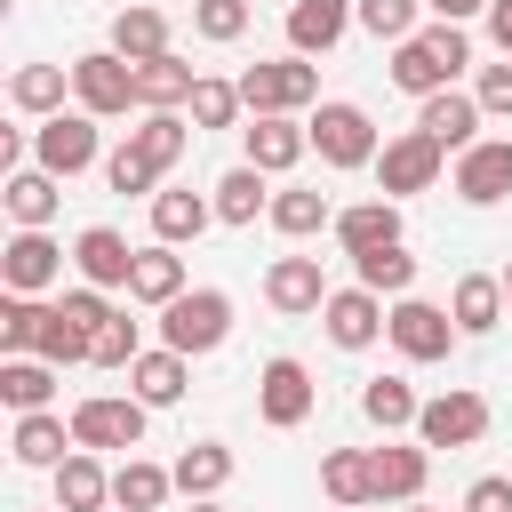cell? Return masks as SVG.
I'll list each match as a JSON object with an SVG mask.
<instances>
[{
  "instance_id": "obj_8",
  "label": "cell",
  "mask_w": 512,
  "mask_h": 512,
  "mask_svg": "<svg viewBox=\"0 0 512 512\" xmlns=\"http://www.w3.org/2000/svg\"><path fill=\"white\" fill-rule=\"evenodd\" d=\"M144 416H152V408H144L136 392H88V400L72 408V440L96 448V456H104V448H144Z\"/></svg>"
},
{
  "instance_id": "obj_6",
  "label": "cell",
  "mask_w": 512,
  "mask_h": 512,
  "mask_svg": "<svg viewBox=\"0 0 512 512\" xmlns=\"http://www.w3.org/2000/svg\"><path fill=\"white\" fill-rule=\"evenodd\" d=\"M440 176H448V152H440L424 128H400V136H384V152H376V192H384V200L432 192Z\"/></svg>"
},
{
  "instance_id": "obj_49",
  "label": "cell",
  "mask_w": 512,
  "mask_h": 512,
  "mask_svg": "<svg viewBox=\"0 0 512 512\" xmlns=\"http://www.w3.org/2000/svg\"><path fill=\"white\" fill-rule=\"evenodd\" d=\"M464 512H512V480H504V472L472 480V488H464Z\"/></svg>"
},
{
  "instance_id": "obj_18",
  "label": "cell",
  "mask_w": 512,
  "mask_h": 512,
  "mask_svg": "<svg viewBox=\"0 0 512 512\" xmlns=\"http://www.w3.org/2000/svg\"><path fill=\"white\" fill-rule=\"evenodd\" d=\"M0 208H8L24 232H48L56 208H64V176H48V168H8V176H0Z\"/></svg>"
},
{
  "instance_id": "obj_23",
  "label": "cell",
  "mask_w": 512,
  "mask_h": 512,
  "mask_svg": "<svg viewBox=\"0 0 512 512\" xmlns=\"http://www.w3.org/2000/svg\"><path fill=\"white\" fill-rule=\"evenodd\" d=\"M192 88H200V72H192L176 48L136 64V104H144V112H184V104H192Z\"/></svg>"
},
{
  "instance_id": "obj_5",
  "label": "cell",
  "mask_w": 512,
  "mask_h": 512,
  "mask_svg": "<svg viewBox=\"0 0 512 512\" xmlns=\"http://www.w3.org/2000/svg\"><path fill=\"white\" fill-rule=\"evenodd\" d=\"M104 160V128H96V112H48L40 128H32V168H48V176H80V168H96Z\"/></svg>"
},
{
  "instance_id": "obj_15",
  "label": "cell",
  "mask_w": 512,
  "mask_h": 512,
  "mask_svg": "<svg viewBox=\"0 0 512 512\" xmlns=\"http://www.w3.org/2000/svg\"><path fill=\"white\" fill-rule=\"evenodd\" d=\"M368 472H376V504H416L424 480H432V448L424 440H384V448H368Z\"/></svg>"
},
{
  "instance_id": "obj_4",
  "label": "cell",
  "mask_w": 512,
  "mask_h": 512,
  "mask_svg": "<svg viewBox=\"0 0 512 512\" xmlns=\"http://www.w3.org/2000/svg\"><path fill=\"white\" fill-rule=\"evenodd\" d=\"M304 128H312V152L328 160V168H376V120L360 112V104H344V96H328V104H312L304 112Z\"/></svg>"
},
{
  "instance_id": "obj_10",
  "label": "cell",
  "mask_w": 512,
  "mask_h": 512,
  "mask_svg": "<svg viewBox=\"0 0 512 512\" xmlns=\"http://www.w3.org/2000/svg\"><path fill=\"white\" fill-rule=\"evenodd\" d=\"M488 400L472 392V384H456V392H440V400H424V416H416V440L424 448H472V440H488Z\"/></svg>"
},
{
  "instance_id": "obj_48",
  "label": "cell",
  "mask_w": 512,
  "mask_h": 512,
  "mask_svg": "<svg viewBox=\"0 0 512 512\" xmlns=\"http://www.w3.org/2000/svg\"><path fill=\"white\" fill-rule=\"evenodd\" d=\"M472 96H480V112H488V120H512V56H504V64H480Z\"/></svg>"
},
{
  "instance_id": "obj_17",
  "label": "cell",
  "mask_w": 512,
  "mask_h": 512,
  "mask_svg": "<svg viewBox=\"0 0 512 512\" xmlns=\"http://www.w3.org/2000/svg\"><path fill=\"white\" fill-rule=\"evenodd\" d=\"M264 304L288 312V320L320 312V304H328V272H320V256H272V272H264Z\"/></svg>"
},
{
  "instance_id": "obj_34",
  "label": "cell",
  "mask_w": 512,
  "mask_h": 512,
  "mask_svg": "<svg viewBox=\"0 0 512 512\" xmlns=\"http://www.w3.org/2000/svg\"><path fill=\"white\" fill-rule=\"evenodd\" d=\"M272 232H288V240H312V232H328L336 224V208H328V192H312V184H288V192H272V216H264Z\"/></svg>"
},
{
  "instance_id": "obj_3",
  "label": "cell",
  "mask_w": 512,
  "mask_h": 512,
  "mask_svg": "<svg viewBox=\"0 0 512 512\" xmlns=\"http://www.w3.org/2000/svg\"><path fill=\"white\" fill-rule=\"evenodd\" d=\"M240 104H248V120L256 112H312L320 104V72H312V56H272V64H248L240 72Z\"/></svg>"
},
{
  "instance_id": "obj_45",
  "label": "cell",
  "mask_w": 512,
  "mask_h": 512,
  "mask_svg": "<svg viewBox=\"0 0 512 512\" xmlns=\"http://www.w3.org/2000/svg\"><path fill=\"white\" fill-rule=\"evenodd\" d=\"M416 8H424V0H352L360 32H376V40H408V32H416Z\"/></svg>"
},
{
  "instance_id": "obj_55",
  "label": "cell",
  "mask_w": 512,
  "mask_h": 512,
  "mask_svg": "<svg viewBox=\"0 0 512 512\" xmlns=\"http://www.w3.org/2000/svg\"><path fill=\"white\" fill-rule=\"evenodd\" d=\"M400 512H424V504H400Z\"/></svg>"
},
{
  "instance_id": "obj_53",
  "label": "cell",
  "mask_w": 512,
  "mask_h": 512,
  "mask_svg": "<svg viewBox=\"0 0 512 512\" xmlns=\"http://www.w3.org/2000/svg\"><path fill=\"white\" fill-rule=\"evenodd\" d=\"M504 304H512V256H504Z\"/></svg>"
},
{
  "instance_id": "obj_26",
  "label": "cell",
  "mask_w": 512,
  "mask_h": 512,
  "mask_svg": "<svg viewBox=\"0 0 512 512\" xmlns=\"http://www.w3.org/2000/svg\"><path fill=\"white\" fill-rule=\"evenodd\" d=\"M208 200H216V224H256V216H272V192H264V168H256V160L224 168V176L208 184Z\"/></svg>"
},
{
  "instance_id": "obj_30",
  "label": "cell",
  "mask_w": 512,
  "mask_h": 512,
  "mask_svg": "<svg viewBox=\"0 0 512 512\" xmlns=\"http://www.w3.org/2000/svg\"><path fill=\"white\" fill-rule=\"evenodd\" d=\"M56 360H40V352H16V360H0V400L16 408V416H32V408H48L56 400Z\"/></svg>"
},
{
  "instance_id": "obj_43",
  "label": "cell",
  "mask_w": 512,
  "mask_h": 512,
  "mask_svg": "<svg viewBox=\"0 0 512 512\" xmlns=\"http://www.w3.org/2000/svg\"><path fill=\"white\" fill-rule=\"evenodd\" d=\"M88 352H96V336H88V328H72V320H64V304H48V328H40V360H56V368H80Z\"/></svg>"
},
{
  "instance_id": "obj_54",
  "label": "cell",
  "mask_w": 512,
  "mask_h": 512,
  "mask_svg": "<svg viewBox=\"0 0 512 512\" xmlns=\"http://www.w3.org/2000/svg\"><path fill=\"white\" fill-rule=\"evenodd\" d=\"M336 512H360V504H336Z\"/></svg>"
},
{
  "instance_id": "obj_19",
  "label": "cell",
  "mask_w": 512,
  "mask_h": 512,
  "mask_svg": "<svg viewBox=\"0 0 512 512\" xmlns=\"http://www.w3.org/2000/svg\"><path fill=\"white\" fill-rule=\"evenodd\" d=\"M72 272H80L88 288H128V272H136V248H128V232H112V224H88V232L72 240Z\"/></svg>"
},
{
  "instance_id": "obj_16",
  "label": "cell",
  "mask_w": 512,
  "mask_h": 512,
  "mask_svg": "<svg viewBox=\"0 0 512 512\" xmlns=\"http://www.w3.org/2000/svg\"><path fill=\"white\" fill-rule=\"evenodd\" d=\"M304 152H312L304 112H256V120H248V160H256L264 176H288Z\"/></svg>"
},
{
  "instance_id": "obj_40",
  "label": "cell",
  "mask_w": 512,
  "mask_h": 512,
  "mask_svg": "<svg viewBox=\"0 0 512 512\" xmlns=\"http://www.w3.org/2000/svg\"><path fill=\"white\" fill-rule=\"evenodd\" d=\"M112 48H120L128 64L168 56V16H160V8H144V0H136V8H120V16H112Z\"/></svg>"
},
{
  "instance_id": "obj_12",
  "label": "cell",
  "mask_w": 512,
  "mask_h": 512,
  "mask_svg": "<svg viewBox=\"0 0 512 512\" xmlns=\"http://www.w3.org/2000/svg\"><path fill=\"white\" fill-rule=\"evenodd\" d=\"M456 200L464 208H496V200H512V136H480L472 152H456Z\"/></svg>"
},
{
  "instance_id": "obj_46",
  "label": "cell",
  "mask_w": 512,
  "mask_h": 512,
  "mask_svg": "<svg viewBox=\"0 0 512 512\" xmlns=\"http://www.w3.org/2000/svg\"><path fill=\"white\" fill-rule=\"evenodd\" d=\"M192 32L216 40V48L240 40V32H248V0H192Z\"/></svg>"
},
{
  "instance_id": "obj_33",
  "label": "cell",
  "mask_w": 512,
  "mask_h": 512,
  "mask_svg": "<svg viewBox=\"0 0 512 512\" xmlns=\"http://www.w3.org/2000/svg\"><path fill=\"white\" fill-rule=\"evenodd\" d=\"M64 88H72V64H16L8 104L32 112V120H48V112H64Z\"/></svg>"
},
{
  "instance_id": "obj_21",
  "label": "cell",
  "mask_w": 512,
  "mask_h": 512,
  "mask_svg": "<svg viewBox=\"0 0 512 512\" xmlns=\"http://www.w3.org/2000/svg\"><path fill=\"white\" fill-rule=\"evenodd\" d=\"M8 448H16V464H32V472H56V464H64L80 440H72V416H56V408H32V416H16Z\"/></svg>"
},
{
  "instance_id": "obj_13",
  "label": "cell",
  "mask_w": 512,
  "mask_h": 512,
  "mask_svg": "<svg viewBox=\"0 0 512 512\" xmlns=\"http://www.w3.org/2000/svg\"><path fill=\"white\" fill-rule=\"evenodd\" d=\"M56 280H64V248H56L48 232H24V224H16V240L0 248V288H8V296H48Z\"/></svg>"
},
{
  "instance_id": "obj_27",
  "label": "cell",
  "mask_w": 512,
  "mask_h": 512,
  "mask_svg": "<svg viewBox=\"0 0 512 512\" xmlns=\"http://www.w3.org/2000/svg\"><path fill=\"white\" fill-rule=\"evenodd\" d=\"M184 296V256L168 248V240H152V248H136V272H128V304H176Z\"/></svg>"
},
{
  "instance_id": "obj_38",
  "label": "cell",
  "mask_w": 512,
  "mask_h": 512,
  "mask_svg": "<svg viewBox=\"0 0 512 512\" xmlns=\"http://www.w3.org/2000/svg\"><path fill=\"white\" fill-rule=\"evenodd\" d=\"M352 272H360V288H376V296H408V288H416V256H408V240L360 248V256H352Z\"/></svg>"
},
{
  "instance_id": "obj_20",
  "label": "cell",
  "mask_w": 512,
  "mask_h": 512,
  "mask_svg": "<svg viewBox=\"0 0 512 512\" xmlns=\"http://www.w3.org/2000/svg\"><path fill=\"white\" fill-rule=\"evenodd\" d=\"M184 384H192V360H184L176 344H152V352H136V360H128V392H136L144 408H176V400H184Z\"/></svg>"
},
{
  "instance_id": "obj_11",
  "label": "cell",
  "mask_w": 512,
  "mask_h": 512,
  "mask_svg": "<svg viewBox=\"0 0 512 512\" xmlns=\"http://www.w3.org/2000/svg\"><path fill=\"white\" fill-rule=\"evenodd\" d=\"M480 120H488V112H480V96H472V88H432V96H416V128H424L448 160L480 144Z\"/></svg>"
},
{
  "instance_id": "obj_14",
  "label": "cell",
  "mask_w": 512,
  "mask_h": 512,
  "mask_svg": "<svg viewBox=\"0 0 512 512\" xmlns=\"http://www.w3.org/2000/svg\"><path fill=\"white\" fill-rule=\"evenodd\" d=\"M384 296L376 288H328V304H320V328H328V344L336 352H368L376 336H384Z\"/></svg>"
},
{
  "instance_id": "obj_29",
  "label": "cell",
  "mask_w": 512,
  "mask_h": 512,
  "mask_svg": "<svg viewBox=\"0 0 512 512\" xmlns=\"http://www.w3.org/2000/svg\"><path fill=\"white\" fill-rule=\"evenodd\" d=\"M336 248L344 256H360V248H384V240H400V200H360V208H336Z\"/></svg>"
},
{
  "instance_id": "obj_31",
  "label": "cell",
  "mask_w": 512,
  "mask_h": 512,
  "mask_svg": "<svg viewBox=\"0 0 512 512\" xmlns=\"http://www.w3.org/2000/svg\"><path fill=\"white\" fill-rule=\"evenodd\" d=\"M192 136H200V128H192V112H144V120L128 128V144H136V152H144L160 176L184 160V144H192Z\"/></svg>"
},
{
  "instance_id": "obj_1",
  "label": "cell",
  "mask_w": 512,
  "mask_h": 512,
  "mask_svg": "<svg viewBox=\"0 0 512 512\" xmlns=\"http://www.w3.org/2000/svg\"><path fill=\"white\" fill-rule=\"evenodd\" d=\"M232 336V296L224 288H184L176 304H160V344H176L184 360H208Z\"/></svg>"
},
{
  "instance_id": "obj_51",
  "label": "cell",
  "mask_w": 512,
  "mask_h": 512,
  "mask_svg": "<svg viewBox=\"0 0 512 512\" xmlns=\"http://www.w3.org/2000/svg\"><path fill=\"white\" fill-rule=\"evenodd\" d=\"M432 16H448V24H464V16H488V0H424Z\"/></svg>"
},
{
  "instance_id": "obj_56",
  "label": "cell",
  "mask_w": 512,
  "mask_h": 512,
  "mask_svg": "<svg viewBox=\"0 0 512 512\" xmlns=\"http://www.w3.org/2000/svg\"><path fill=\"white\" fill-rule=\"evenodd\" d=\"M48 512H64V504H48Z\"/></svg>"
},
{
  "instance_id": "obj_41",
  "label": "cell",
  "mask_w": 512,
  "mask_h": 512,
  "mask_svg": "<svg viewBox=\"0 0 512 512\" xmlns=\"http://www.w3.org/2000/svg\"><path fill=\"white\" fill-rule=\"evenodd\" d=\"M40 328H48V304L40 296H0V360L40 352Z\"/></svg>"
},
{
  "instance_id": "obj_24",
  "label": "cell",
  "mask_w": 512,
  "mask_h": 512,
  "mask_svg": "<svg viewBox=\"0 0 512 512\" xmlns=\"http://www.w3.org/2000/svg\"><path fill=\"white\" fill-rule=\"evenodd\" d=\"M216 224V200L208 192H184V184H168V192H152V240H168V248H184V240H200Z\"/></svg>"
},
{
  "instance_id": "obj_47",
  "label": "cell",
  "mask_w": 512,
  "mask_h": 512,
  "mask_svg": "<svg viewBox=\"0 0 512 512\" xmlns=\"http://www.w3.org/2000/svg\"><path fill=\"white\" fill-rule=\"evenodd\" d=\"M104 184H112V192H160V168H152L136 144H120V152H104Z\"/></svg>"
},
{
  "instance_id": "obj_7",
  "label": "cell",
  "mask_w": 512,
  "mask_h": 512,
  "mask_svg": "<svg viewBox=\"0 0 512 512\" xmlns=\"http://www.w3.org/2000/svg\"><path fill=\"white\" fill-rule=\"evenodd\" d=\"M384 336H392V352L400 360H448V344L464 336L456 328V312L448 304H424V296H392V312H384Z\"/></svg>"
},
{
  "instance_id": "obj_44",
  "label": "cell",
  "mask_w": 512,
  "mask_h": 512,
  "mask_svg": "<svg viewBox=\"0 0 512 512\" xmlns=\"http://www.w3.org/2000/svg\"><path fill=\"white\" fill-rule=\"evenodd\" d=\"M136 352H144V320H136V312H112V320L96 328V352H88V360H96V368H128Z\"/></svg>"
},
{
  "instance_id": "obj_35",
  "label": "cell",
  "mask_w": 512,
  "mask_h": 512,
  "mask_svg": "<svg viewBox=\"0 0 512 512\" xmlns=\"http://www.w3.org/2000/svg\"><path fill=\"white\" fill-rule=\"evenodd\" d=\"M168 472H176V496H224V480H232V448H224V440H192Z\"/></svg>"
},
{
  "instance_id": "obj_9",
  "label": "cell",
  "mask_w": 512,
  "mask_h": 512,
  "mask_svg": "<svg viewBox=\"0 0 512 512\" xmlns=\"http://www.w3.org/2000/svg\"><path fill=\"white\" fill-rule=\"evenodd\" d=\"M312 400H320V392H312V368H304V360L280 352V360L256 368V416H264L272 432H296V424L312 416Z\"/></svg>"
},
{
  "instance_id": "obj_32",
  "label": "cell",
  "mask_w": 512,
  "mask_h": 512,
  "mask_svg": "<svg viewBox=\"0 0 512 512\" xmlns=\"http://www.w3.org/2000/svg\"><path fill=\"white\" fill-rule=\"evenodd\" d=\"M168 496H176V472L152 464V456H128V464L112 472V504H120V512H160Z\"/></svg>"
},
{
  "instance_id": "obj_42",
  "label": "cell",
  "mask_w": 512,
  "mask_h": 512,
  "mask_svg": "<svg viewBox=\"0 0 512 512\" xmlns=\"http://www.w3.org/2000/svg\"><path fill=\"white\" fill-rule=\"evenodd\" d=\"M184 112H192V128H232L248 104H240V80H208V72H200V88H192Z\"/></svg>"
},
{
  "instance_id": "obj_37",
  "label": "cell",
  "mask_w": 512,
  "mask_h": 512,
  "mask_svg": "<svg viewBox=\"0 0 512 512\" xmlns=\"http://www.w3.org/2000/svg\"><path fill=\"white\" fill-rule=\"evenodd\" d=\"M392 88H408V96H432V88H456V72L424 48V32H408V40H392Z\"/></svg>"
},
{
  "instance_id": "obj_39",
  "label": "cell",
  "mask_w": 512,
  "mask_h": 512,
  "mask_svg": "<svg viewBox=\"0 0 512 512\" xmlns=\"http://www.w3.org/2000/svg\"><path fill=\"white\" fill-rule=\"evenodd\" d=\"M360 416H368L376 432H400V424L424 416V400L408 392V376H368V384H360Z\"/></svg>"
},
{
  "instance_id": "obj_2",
  "label": "cell",
  "mask_w": 512,
  "mask_h": 512,
  "mask_svg": "<svg viewBox=\"0 0 512 512\" xmlns=\"http://www.w3.org/2000/svg\"><path fill=\"white\" fill-rule=\"evenodd\" d=\"M72 104L96 112V120H128V112H144V104H136V64H128L120 48H88V56H72Z\"/></svg>"
},
{
  "instance_id": "obj_22",
  "label": "cell",
  "mask_w": 512,
  "mask_h": 512,
  "mask_svg": "<svg viewBox=\"0 0 512 512\" xmlns=\"http://www.w3.org/2000/svg\"><path fill=\"white\" fill-rule=\"evenodd\" d=\"M352 24H360L352 0H288V48L296 56H328Z\"/></svg>"
},
{
  "instance_id": "obj_52",
  "label": "cell",
  "mask_w": 512,
  "mask_h": 512,
  "mask_svg": "<svg viewBox=\"0 0 512 512\" xmlns=\"http://www.w3.org/2000/svg\"><path fill=\"white\" fill-rule=\"evenodd\" d=\"M192 512H224V504H216V496H192Z\"/></svg>"
},
{
  "instance_id": "obj_36",
  "label": "cell",
  "mask_w": 512,
  "mask_h": 512,
  "mask_svg": "<svg viewBox=\"0 0 512 512\" xmlns=\"http://www.w3.org/2000/svg\"><path fill=\"white\" fill-rule=\"evenodd\" d=\"M320 496H328V504H376L368 448H328V456H320Z\"/></svg>"
},
{
  "instance_id": "obj_25",
  "label": "cell",
  "mask_w": 512,
  "mask_h": 512,
  "mask_svg": "<svg viewBox=\"0 0 512 512\" xmlns=\"http://www.w3.org/2000/svg\"><path fill=\"white\" fill-rule=\"evenodd\" d=\"M448 312H456V328H464V336L504 328V320H512V304H504V272H464V280H456V296H448Z\"/></svg>"
},
{
  "instance_id": "obj_50",
  "label": "cell",
  "mask_w": 512,
  "mask_h": 512,
  "mask_svg": "<svg viewBox=\"0 0 512 512\" xmlns=\"http://www.w3.org/2000/svg\"><path fill=\"white\" fill-rule=\"evenodd\" d=\"M488 40L496 56H512V0H488Z\"/></svg>"
},
{
  "instance_id": "obj_28",
  "label": "cell",
  "mask_w": 512,
  "mask_h": 512,
  "mask_svg": "<svg viewBox=\"0 0 512 512\" xmlns=\"http://www.w3.org/2000/svg\"><path fill=\"white\" fill-rule=\"evenodd\" d=\"M56 504L64 512H112V472L96 464V448H72L56 464Z\"/></svg>"
},
{
  "instance_id": "obj_57",
  "label": "cell",
  "mask_w": 512,
  "mask_h": 512,
  "mask_svg": "<svg viewBox=\"0 0 512 512\" xmlns=\"http://www.w3.org/2000/svg\"><path fill=\"white\" fill-rule=\"evenodd\" d=\"M112 512H120V504H112Z\"/></svg>"
}]
</instances>
